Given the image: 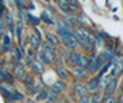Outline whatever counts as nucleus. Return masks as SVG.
Returning <instances> with one entry per match:
<instances>
[{"label":"nucleus","mask_w":123,"mask_h":103,"mask_svg":"<svg viewBox=\"0 0 123 103\" xmlns=\"http://www.w3.org/2000/svg\"><path fill=\"white\" fill-rule=\"evenodd\" d=\"M91 33L93 32H91L87 26H78L73 30V38L76 40V43L79 44V47H82V45L86 43L87 37H89Z\"/></svg>","instance_id":"1"},{"label":"nucleus","mask_w":123,"mask_h":103,"mask_svg":"<svg viewBox=\"0 0 123 103\" xmlns=\"http://www.w3.org/2000/svg\"><path fill=\"white\" fill-rule=\"evenodd\" d=\"M69 73H71V76L73 77V80H75V82H83L84 80H87L89 78V73L86 71V69L84 67H78V66H75V67H72L71 70H69Z\"/></svg>","instance_id":"2"},{"label":"nucleus","mask_w":123,"mask_h":103,"mask_svg":"<svg viewBox=\"0 0 123 103\" xmlns=\"http://www.w3.org/2000/svg\"><path fill=\"white\" fill-rule=\"evenodd\" d=\"M42 43H43V40H42L40 30L37 27H33L32 32H31V34H29V45H31V48H33V49L40 48Z\"/></svg>","instance_id":"3"},{"label":"nucleus","mask_w":123,"mask_h":103,"mask_svg":"<svg viewBox=\"0 0 123 103\" xmlns=\"http://www.w3.org/2000/svg\"><path fill=\"white\" fill-rule=\"evenodd\" d=\"M57 36L60 37V40H65V38H69L73 36V32L72 30H69L68 27L64 26V23H62V19L60 18H57Z\"/></svg>","instance_id":"4"},{"label":"nucleus","mask_w":123,"mask_h":103,"mask_svg":"<svg viewBox=\"0 0 123 103\" xmlns=\"http://www.w3.org/2000/svg\"><path fill=\"white\" fill-rule=\"evenodd\" d=\"M57 54H51V52H47V51H43V49H37L36 51V59L40 60L44 66H51L53 65V59Z\"/></svg>","instance_id":"5"},{"label":"nucleus","mask_w":123,"mask_h":103,"mask_svg":"<svg viewBox=\"0 0 123 103\" xmlns=\"http://www.w3.org/2000/svg\"><path fill=\"white\" fill-rule=\"evenodd\" d=\"M25 76H26V67H25V65L24 63L14 65V67H12V77H14V80L22 82Z\"/></svg>","instance_id":"6"},{"label":"nucleus","mask_w":123,"mask_h":103,"mask_svg":"<svg viewBox=\"0 0 123 103\" xmlns=\"http://www.w3.org/2000/svg\"><path fill=\"white\" fill-rule=\"evenodd\" d=\"M51 92H54L55 95H64V92L67 91V81H62V80H57L51 84L50 87H49Z\"/></svg>","instance_id":"7"},{"label":"nucleus","mask_w":123,"mask_h":103,"mask_svg":"<svg viewBox=\"0 0 123 103\" xmlns=\"http://www.w3.org/2000/svg\"><path fill=\"white\" fill-rule=\"evenodd\" d=\"M100 77L97 76H93L91 78H87L86 80V82H84V87H86V89H87V92L90 93H94L97 92V89H98V84H100Z\"/></svg>","instance_id":"8"},{"label":"nucleus","mask_w":123,"mask_h":103,"mask_svg":"<svg viewBox=\"0 0 123 103\" xmlns=\"http://www.w3.org/2000/svg\"><path fill=\"white\" fill-rule=\"evenodd\" d=\"M29 69H31V74L32 76H42L43 73L46 71V66L40 62V60H37V59H35L31 65H29Z\"/></svg>","instance_id":"9"},{"label":"nucleus","mask_w":123,"mask_h":103,"mask_svg":"<svg viewBox=\"0 0 123 103\" xmlns=\"http://www.w3.org/2000/svg\"><path fill=\"white\" fill-rule=\"evenodd\" d=\"M10 52H11V63L12 65H18V63H22L24 62V54L19 51L17 44H14L11 45V49H10Z\"/></svg>","instance_id":"10"},{"label":"nucleus","mask_w":123,"mask_h":103,"mask_svg":"<svg viewBox=\"0 0 123 103\" xmlns=\"http://www.w3.org/2000/svg\"><path fill=\"white\" fill-rule=\"evenodd\" d=\"M72 92H73V95H75L76 100H78L79 98H82V96H87V95H89L87 89L84 87V82H75V84H73Z\"/></svg>","instance_id":"11"},{"label":"nucleus","mask_w":123,"mask_h":103,"mask_svg":"<svg viewBox=\"0 0 123 103\" xmlns=\"http://www.w3.org/2000/svg\"><path fill=\"white\" fill-rule=\"evenodd\" d=\"M54 71H55L57 76H58V80H62V81H67V80H69L71 73H69V69H68L65 65L54 66Z\"/></svg>","instance_id":"12"},{"label":"nucleus","mask_w":123,"mask_h":103,"mask_svg":"<svg viewBox=\"0 0 123 103\" xmlns=\"http://www.w3.org/2000/svg\"><path fill=\"white\" fill-rule=\"evenodd\" d=\"M62 23H64V26L68 27V29L72 30V32L78 27V23H76L75 15H72V14H68V15L64 16V18H62Z\"/></svg>","instance_id":"13"},{"label":"nucleus","mask_w":123,"mask_h":103,"mask_svg":"<svg viewBox=\"0 0 123 103\" xmlns=\"http://www.w3.org/2000/svg\"><path fill=\"white\" fill-rule=\"evenodd\" d=\"M61 44H62V47L65 49H68V51H78L79 48V44L76 43V40L72 37H69V38H65V40H61Z\"/></svg>","instance_id":"14"},{"label":"nucleus","mask_w":123,"mask_h":103,"mask_svg":"<svg viewBox=\"0 0 123 103\" xmlns=\"http://www.w3.org/2000/svg\"><path fill=\"white\" fill-rule=\"evenodd\" d=\"M86 71L89 74H97V69H95V54H91L87 56V63H86Z\"/></svg>","instance_id":"15"},{"label":"nucleus","mask_w":123,"mask_h":103,"mask_svg":"<svg viewBox=\"0 0 123 103\" xmlns=\"http://www.w3.org/2000/svg\"><path fill=\"white\" fill-rule=\"evenodd\" d=\"M46 41L50 43V44H53L55 48L61 45V40H60V37L57 36V33H53V32H46Z\"/></svg>","instance_id":"16"},{"label":"nucleus","mask_w":123,"mask_h":103,"mask_svg":"<svg viewBox=\"0 0 123 103\" xmlns=\"http://www.w3.org/2000/svg\"><path fill=\"white\" fill-rule=\"evenodd\" d=\"M116 89H117V77H112L111 81L108 82V85H106L104 93H106V95H115Z\"/></svg>","instance_id":"17"},{"label":"nucleus","mask_w":123,"mask_h":103,"mask_svg":"<svg viewBox=\"0 0 123 103\" xmlns=\"http://www.w3.org/2000/svg\"><path fill=\"white\" fill-rule=\"evenodd\" d=\"M0 48H1V52H3V54L10 52V49H11V38H10L8 34H6V36H3V37H1Z\"/></svg>","instance_id":"18"},{"label":"nucleus","mask_w":123,"mask_h":103,"mask_svg":"<svg viewBox=\"0 0 123 103\" xmlns=\"http://www.w3.org/2000/svg\"><path fill=\"white\" fill-rule=\"evenodd\" d=\"M47 92H49V87H47V88H42V91L35 95V99H33V100H35L36 103H43V102H46V99H47Z\"/></svg>","instance_id":"19"},{"label":"nucleus","mask_w":123,"mask_h":103,"mask_svg":"<svg viewBox=\"0 0 123 103\" xmlns=\"http://www.w3.org/2000/svg\"><path fill=\"white\" fill-rule=\"evenodd\" d=\"M1 19H3V22H4L6 26H10V25H12V23H15V22H14V15H12V12L8 11V10H6V12H4L3 16H1Z\"/></svg>","instance_id":"20"},{"label":"nucleus","mask_w":123,"mask_h":103,"mask_svg":"<svg viewBox=\"0 0 123 103\" xmlns=\"http://www.w3.org/2000/svg\"><path fill=\"white\" fill-rule=\"evenodd\" d=\"M22 84H24V87H33V85H36V77L32 76L31 73H26Z\"/></svg>","instance_id":"21"},{"label":"nucleus","mask_w":123,"mask_h":103,"mask_svg":"<svg viewBox=\"0 0 123 103\" xmlns=\"http://www.w3.org/2000/svg\"><path fill=\"white\" fill-rule=\"evenodd\" d=\"M42 88H44V87H42V85H33V87H25V93L26 95H29V96H35L37 92H40L42 91Z\"/></svg>","instance_id":"22"},{"label":"nucleus","mask_w":123,"mask_h":103,"mask_svg":"<svg viewBox=\"0 0 123 103\" xmlns=\"http://www.w3.org/2000/svg\"><path fill=\"white\" fill-rule=\"evenodd\" d=\"M57 5H58V8H60L65 15L71 14V12H69V7H68V0H58V1H57Z\"/></svg>","instance_id":"23"},{"label":"nucleus","mask_w":123,"mask_h":103,"mask_svg":"<svg viewBox=\"0 0 123 103\" xmlns=\"http://www.w3.org/2000/svg\"><path fill=\"white\" fill-rule=\"evenodd\" d=\"M40 49L47 51V52H51V54H57V48L53 45V44L47 43V41H43V43H42V45H40Z\"/></svg>","instance_id":"24"},{"label":"nucleus","mask_w":123,"mask_h":103,"mask_svg":"<svg viewBox=\"0 0 123 103\" xmlns=\"http://www.w3.org/2000/svg\"><path fill=\"white\" fill-rule=\"evenodd\" d=\"M75 19H76L78 26H86V25H87V19H86V16H84L83 12H78V14L75 15Z\"/></svg>","instance_id":"25"},{"label":"nucleus","mask_w":123,"mask_h":103,"mask_svg":"<svg viewBox=\"0 0 123 103\" xmlns=\"http://www.w3.org/2000/svg\"><path fill=\"white\" fill-rule=\"evenodd\" d=\"M68 7H69V12H76L80 8V3L78 0H68Z\"/></svg>","instance_id":"26"},{"label":"nucleus","mask_w":123,"mask_h":103,"mask_svg":"<svg viewBox=\"0 0 123 103\" xmlns=\"http://www.w3.org/2000/svg\"><path fill=\"white\" fill-rule=\"evenodd\" d=\"M39 19L43 21L44 23H47V25H53V23H54V19L50 16V14H49L47 11H43V12H42V15H40Z\"/></svg>","instance_id":"27"},{"label":"nucleus","mask_w":123,"mask_h":103,"mask_svg":"<svg viewBox=\"0 0 123 103\" xmlns=\"http://www.w3.org/2000/svg\"><path fill=\"white\" fill-rule=\"evenodd\" d=\"M101 103H116V95H106L101 96Z\"/></svg>","instance_id":"28"},{"label":"nucleus","mask_w":123,"mask_h":103,"mask_svg":"<svg viewBox=\"0 0 123 103\" xmlns=\"http://www.w3.org/2000/svg\"><path fill=\"white\" fill-rule=\"evenodd\" d=\"M101 95L100 92H94V93H90L89 95V99H90V103H101Z\"/></svg>","instance_id":"29"},{"label":"nucleus","mask_w":123,"mask_h":103,"mask_svg":"<svg viewBox=\"0 0 123 103\" xmlns=\"http://www.w3.org/2000/svg\"><path fill=\"white\" fill-rule=\"evenodd\" d=\"M14 81H15V80H14V77H12L11 73H8L7 70H4V82H6V84L12 85V84H14Z\"/></svg>","instance_id":"30"},{"label":"nucleus","mask_w":123,"mask_h":103,"mask_svg":"<svg viewBox=\"0 0 123 103\" xmlns=\"http://www.w3.org/2000/svg\"><path fill=\"white\" fill-rule=\"evenodd\" d=\"M58 100V95H55L54 92H51L50 89H49V92H47V99H46V102H53V103H57Z\"/></svg>","instance_id":"31"},{"label":"nucleus","mask_w":123,"mask_h":103,"mask_svg":"<svg viewBox=\"0 0 123 103\" xmlns=\"http://www.w3.org/2000/svg\"><path fill=\"white\" fill-rule=\"evenodd\" d=\"M28 23H31L32 26L36 27V26L40 23V19H39V18H36L35 15H32V14H29V21H28Z\"/></svg>","instance_id":"32"},{"label":"nucleus","mask_w":123,"mask_h":103,"mask_svg":"<svg viewBox=\"0 0 123 103\" xmlns=\"http://www.w3.org/2000/svg\"><path fill=\"white\" fill-rule=\"evenodd\" d=\"M6 34H7V26L4 25L3 19L0 18V38L3 37V36H6Z\"/></svg>","instance_id":"33"},{"label":"nucleus","mask_w":123,"mask_h":103,"mask_svg":"<svg viewBox=\"0 0 123 103\" xmlns=\"http://www.w3.org/2000/svg\"><path fill=\"white\" fill-rule=\"evenodd\" d=\"M15 5H17L18 8H19V11H21V10H25V7H26V3H25L24 0H17V1H15Z\"/></svg>","instance_id":"34"},{"label":"nucleus","mask_w":123,"mask_h":103,"mask_svg":"<svg viewBox=\"0 0 123 103\" xmlns=\"http://www.w3.org/2000/svg\"><path fill=\"white\" fill-rule=\"evenodd\" d=\"M76 103H90V99H89V95L87 96H82V98L78 99V102Z\"/></svg>","instance_id":"35"},{"label":"nucleus","mask_w":123,"mask_h":103,"mask_svg":"<svg viewBox=\"0 0 123 103\" xmlns=\"http://www.w3.org/2000/svg\"><path fill=\"white\" fill-rule=\"evenodd\" d=\"M57 103H68V98L65 96V95H60V96H58Z\"/></svg>","instance_id":"36"},{"label":"nucleus","mask_w":123,"mask_h":103,"mask_svg":"<svg viewBox=\"0 0 123 103\" xmlns=\"http://www.w3.org/2000/svg\"><path fill=\"white\" fill-rule=\"evenodd\" d=\"M6 12V4L3 1H0V18L3 16V14Z\"/></svg>","instance_id":"37"},{"label":"nucleus","mask_w":123,"mask_h":103,"mask_svg":"<svg viewBox=\"0 0 123 103\" xmlns=\"http://www.w3.org/2000/svg\"><path fill=\"white\" fill-rule=\"evenodd\" d=\"M7 29H8V32H10V34H15V23H12V25H10V26H7Z\"/></svg>","instance_id":"38"},{"label":"nucleus","mask_w":123,"mask_h":103,"mask_svg":"<svg viewBox=\"0 0 123 103\" xmlns=\"http://www.w3.org/2000/svg\"><path fill=\"white\" fill-rule=\"evenodd\" d=\"M116 103H123V95L119 93V95L116 96Z\"/></svg>","instance_id":"39"},{"label":"nucleus","mask_w":123,"mask_h":103,"mask_svg":"<svg viewBox=\"0 0 123 103\" xmlns=\"http://www.w3.org/2000/svg\"><path fill=\"white\" fill-rule=\"evenodd\" d=\"M4 82V70H0V84Z\"/></svg>","instance_id":"40"},{"label":"nucleus","mask_w":123,"mask_h":103,"mask_svg":"<svg viewBox=\"0 0 123 103\" xmlns=\"http://www.w3.org/2000/svg\"><path fill=\"white\" fill-rule=\"evenodd\" d=\"M4 65H6L4 59H1V58H0V70H4Z\"/></svg>","instance_id":"41"},{"label":"nucleus","mask_w":123,"mask_h":103,"mask_svg":"<svg viewBox=\"0 0 123 103\" xmlns=\"http://www.w3.org/2000/svg\"><path fill=\"white\" fill-rule=\"evenodd\" d=\"M24 102H25V103H36V102L33 100V98H26Z\"/></svg>","instance_id":"42"},{"label":"nucleus","mask_w":123,"mask_h":103,"mask_svg":"<svg viewBox=\"0 0 123 103\" xmlns=\"http://www.w3.org/2000/svg\"><path fill=\"white\" fill-rule=\"evenodd\" d=\"M120 95H123V78H122V81H120Z\"/></svg>","instance_id":"43"},{"label":"nucleus","mask_w":123,"mask_h":103,"mask_svg":"<svg viewBox=\"0 0 123 103\" xmlns=\"http://www.w3.org/2000/svg\"><path fill=\"white\" fill-rule=\"evenodd\" d=\"M68 103H76V100H68Z\"/></svg>","instance_id":"44"},{"label":"nucleus","mask_w":123,"mask_h":103,"mask_svg":"<svg viewBox=\"0 0 123 103\" xmlns=\"http://www.w3.org/2000/svg\"><path fill=\"white\" fill-rule=\"evenodd\" d=\"M6 103H15V102H12V100H7Z\"/></svg>","instance_id":"45"},{"label":"nucleus","mask_w":123,"mask_h":103,"mask_svg":"<svg viewBox=\"0 0 123 103\" xmlns=\"http://www.w3.org/2000/svg\"><path fill=\"white\" fill-rule=\"evenodd\" d=\"M0 58H1V48H0Z\"/></svg>","instance_id":"46"},{"label":"nucleus","mask_w":123,"mask_h":103,"mask_svg":"<svg viewBox=\"0 0 123 103\" xmlns=\"http://www.w3.org/2000/svg\"><path fill=\"white\" fill-rule=\"evenodd\" d=\"M43 103H53V102H43Z\"/></svg>","instance_id":"47"}]
</instances>
